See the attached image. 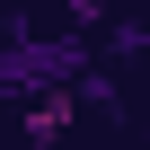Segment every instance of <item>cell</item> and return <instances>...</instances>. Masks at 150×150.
Listing matches in <instances>:
<instances>
[{"label":"cell","instance_id":"cell-2","mask_svg":"<svg viewBox=\"0 0 150 150\" xmlns=\"http://www.w3.org/2000/svg\"><path fill=\"white\" fill-rule=\"evenodd\" d=\"M71 97H80V106H88L97 124H115V115H124V88L106 80V71H80V80H71Z\"/></svg>","mask_w":150,"mask_h":150},{"label":"cell","instance_id":"cell-1","mask_svg":"<svg viewBox=\"0 0 150 150\" xmlns=\"http://www.w3.org/2000/svg\"><path fill=\"white\" fill-rule=\"evenodd\" d=\"M106 62H115V71L150 62V27H141V18H106Z\"/></svg>","mask_w":150,"mask_h":150},{"label":"cell","instance_id":"cell-4","mask_svg":"<svg viewBox=\"0 0 150 150\" xmlns=\"http://www.w3.org/2000/svg\"><path fill=\"white\" fill-rule=\"evenodd\" d=\"M0 97H9V71H0Z\"/></svg>","mask_w":150,"mask_h":150},{"label":"cell","instance_id":"cell-3","mask_svg":"<svg viewBox=\"0 0 150 150\" xmlns=\"http://www.w3.org/2000/svg\"><path fill=\"white\" fill-rule=\"evenodd\" d=\"M62 9L80 18V27H106V18H115V0H62Z\"/></svg>","mask_w":150,"mask_h":150}]
</instances>
